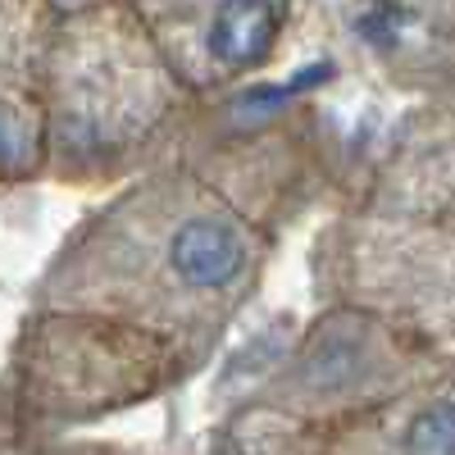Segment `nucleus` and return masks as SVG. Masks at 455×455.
Wrapping results in <instances>:
<instances>
[{"instance_id":"9b49d317","label":"nucleus","mask_w":455,"mask_h":455,"mask_svg":"<svg viewBox=\"0 0 455 455\" xmlns=\"http://www.w3.org/2000/svg\"><path fill=\"white\" fill-rule=\"evenodd\" d=\"M46 5L55 10V19H64V14H83V10H96V5H114V0H46Z\"/></svg>"},{"instance_id":"423d86ee","label":"nucleus","mask_w":455,"mask_h":455,"mask_svg":"<svg viewBox=\"0 0 455 455\" xmlns=\"http://www.w3.org/2000/svg\"><path fill=\"white\" fill-rule=\"evenodd\" d=\"M187 96L228 92L278 55L291 0H124Z\"/></svg>"},{"instance_id":"20e7f679","label":"nucleus","mask_w":455,"mask_h":455,"mask_svg":"<svg viewBox=\"0 0 455 455\" xmlns=\"http://www.w3.org/2000/svg\"><path fill=\"white\" fill-rule=\"evenodd\" d=\"M187 373L192 360L137 328L36 310L14 355V405L36 428H64L141 405Z\"/></svg>"},{"instance_id":"7ed1b4c3","label":"nucleus","mask_w":455,"mask_h":455,"mask_svg":"<svg viewBox=\"0 0 455 455\" xmlns=\"http://www.w3.org/2000/svg\"><path fill=\"white\" fill-rule=\"evenodd\" d=\"M332 306L396 328L442 364H455V210H360L323 242Z\"/></svg>"},{"instance_id":"f257e3e1","label":"nucleus","mask_w":455,"mask_h":455,"mask_svg":"<svg viewBox=\"0 0 455 455\" xmlns=\"http://www.w3.org/2000/svg\"><path fill=\"white\" fill-rule=\"evenodd\" d=\"M269 242L192 169H156L64 242L36 310L96 315L164 341L192 369L255 291Z\"/></svg>"},{"instance_id":"9d476101","label":"nucleus","mask_w":455,"mask_h":455,"mask_svg":"<svg viewBox=\"0 0 455 455\" xmlns=\"http://www.w3.org/2000/svg\"><path fill=\"white\" fill-rule=\"evenodd\" d=\"M369 14L396 51L455 46V0H369Z\"/></svg>"},{"instance_id":"f03ea898","label":"nucleus","mask_w":455,"mask_h":455,"mask_svg":"<svg viewBox=\"0 0 455 455\" xmlns=\"http://www.w3.org/2000/svg\"><path fill=\"white\" fill-rule=\"evenodd\" d=\"M187 92L146 42L124 0L55 19L46 51L42 173L60 182H119L164 141Z\"/></svg>"},{"instance_id":"f8f14e48","label":"nucleus","mask_w":455,"mask_h":455,"mask_svg":"<svg viewBox=\"0 0 455 455\" xmlns=\"http://www.w3.org/2000/svg\"><path fill=\"white\" fill-rule=\"evenodd\" d=\"M36 455H124V451H109V446L87 442V446H46V451H36Z\"/></svg>"},{"instance_id":"0eeeda50","label":"nucleus","mask_w":455,"mask_h":455,"mask_svg":"<svg viewBox=\"0 0 455 455\" xmlns=\"http://www.w3.org/2000/svg\"><path fill=\"white\" fill-rule=\"evenodd\" d=\"M51 32L55 10L46 0H0V187L42 178Z\"/></svg>"},{"instance_id":"6e6552de","label":"nucleus","mask_w":455,"mask_h":455,"mask_svg":"<svg viewBox=\"0 0 455 455\" xmlns=\"http://www.w3.org/2000/svg\"><path fill=\"white\" fill-rule=\"evenodd\" d=\"M323 455H455V401L419 392L328 428Z\"/></svg>"},{"instance_id":"1a4fd4ad","label":"nucleus","mask_w":455,"mask_h":455,"mask_svg":"<svg viewBox=\"0 0 455 455\" xmlns=\"http://www.w3.org/2000/svg\"><path fill=\"white\" fill-rule=\"evenodd\" d=\"M323 442H328V428L291 419V414L269 410V405H255L228 428L214 455H323Z\"/></svg>"},{"instance_id":"39448f33","label":"nucleus","mask_w":455,"mask_h":455,"mask_svg":"<svg viewBox=\"0 0 455 455\" xmlns=\"http://www.w3.org/2000/svg\"><path fill=\"white\" fill-rule=\"evenodd\" d=\"M442 369V360L405 341L383 319L351 306H332L306 332L287 369L264 387L259 405L319 428H337L392 401L433 392Z\"/></svg>"}]
</instances>
